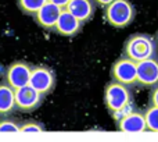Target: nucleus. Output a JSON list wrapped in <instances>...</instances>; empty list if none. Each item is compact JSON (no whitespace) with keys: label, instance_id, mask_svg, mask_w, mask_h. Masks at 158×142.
<instances>
[{"label":"nucleus","instance_id":"f257e3e1","mask_svg":"<svg viewBox=\"0 0 158 142\" xmlns=\"http://www.w3.org/2000/svg\"><path fill=\"white\" fill-rule=\"evenodd\" d=\"M103 102L114 121L119 120L122 116L132 112L136 107L132 87L119 84L117 81H110L104 87Z\"/></svg>","mask_w":158,"mask_h":142},{"label":"nucleus","instance_id":"f03ea898","mask_svg":"<svg viewBox=\"0 0 158 142\" xmlns=\"http://www.w3.org/2000/svg\"><path fill=\"white\" fill-rule=\"evenodd\" d=\"M122 56L139 63L146 59L158 57V45L154 36L144 32L132 33L122 46Z\"/></svg>","mask_w":158,"mask_h":142},{"label":"nucleus","instance_id":"7ed1b4c3","mask_svg":"<svg viewBox=\"0 0 158 142\" xmlns=\"http://www.w3.org/2000/svg\"><path fill=\"white\" fill-rule=\"evenodd\" d=\"M104 10V18L112 28L122 29L135 21L137 10L131 0H115Z\"/></svg>","mask_w":158,"mask_h":142},{"label":"nucleus","instance_id":"20e7f679","mask_svg":"<svg viewBox=\"0 0 158 142\" xmlns=\"http://www.w3.org/2000/svg\"><path fill=\"white\" fill-rule=\"evenodd\" d=\"M110 77H111V81H117L119 84L129 85V87H136L137 63L129 57L121 56L112 63Z\"/></svg>","mask_w":158,"mask_h":142},{"label":"nucleus","instance_id":"39448f33","mask_svg":"<svg viewBox=\"0 0 158 142\" xmlns=\"http://www.w3.org/2000/svg\"><path fill=\"white\" fill-rule=\"evenodd\" d=\"M57 84L56 73L47 66H33L31 71L29 85L43 96L52 93Z\"/></svg>","mask_w":158,"mask_h":142},{"label":"nucleus","instance_id":"423d86ee","mask_svg":"<svg viewBox=\"0 0 158 142\" xmlns=\"http://www.w3.org/2000/svg\"><path fill=\"white\" fill-rule=\"evenodd\" d=\"M44 98L42 93L33 89L29 84L15 89V110L22 113H32L42 106Z\"/></svg>","mask_w":158,"mask_h":142},{"label":"nucleus","instance_id":"0eeeda50","mask_svg":"<svg viewBox=\"0 0 158 142\" xmlns=\"http://www.w3.org/2000/svg\"><path fill=\"white\" fill-rule=\"evenodd\" d=\"M32 64L27 61H14L13 64L7 67L4 73V81L14 89H18L21 87L29 84L31 71H32Z\"/></svg>","mask_w":158,"mask_h":142},{"label":"nucleus","instance_id":"6e6552de","mask_svg":"<svg viewBox=\"0 0 158 142\" xmlns=\"http://www.w3.org/2000/svg\"><path fill=\"white\" fill-rule=\"evenodd\" d=\"M158 85V57L146 59L137 63L136 87L153 88Z\"/></svg>","mask_w":158,"mask_h":142},{"label":"nucleus","instance_id":"1a4fd4ad","mask_svg":"<svg viewBox=\"0 0 158 142\" xmlns=\"http://www.w3.org/2000/svg\"><path fill=\"white\" fill-rule=\"evenodd\" d=\"M115 127L121 132H144L147 131L143 110L135 107L132 112L126 113L125 116L115 121Z\"/></svg>","mask_w":158,"mask_h":142},{"label":"nucleus","instance_id":"9d476101","mask_svg":"<svg viewBox=\"0 0 158 142\" xmlns=\"http://www.w3.org/2000/svg\"><path fill=\"white\" fill-rule=\"evenodd\" d=\"M61 11H63L61 7H58V6L53 4V3H50V2H46L43 4V7L33 16V20H35L36 24L40 28H43L44 31L53 32Z\"/></svg>","mask_w":158,"mask_h":142},{"label":"nucleus","instance_id":"9b49d317","mask_svg":"<svg viewBox=\"0 0 158 142\" xmlns=\"http://www.w3.org/2000/svg\"><path fill=\"white\" fill-rule=\"evenodd\" d=\"M82 29H83V22H81L77 17L72 16L65 8H63L53 32L58 33L61 36H68L69 38V36H75L78 33H81Z\"/></svg>","mask_w":158,"mask_h":142},{"label":"nucleus","instance_id":"f8f14e48","mask_svg":"<svg viewBox=\"0 0 158 142\" xmlns=\"http://www.w3.org/2000/svg\"><path fill=\"white\" fill-rule=\"evenodd\" d=\"M65 10L77 17L81 22L86 24L93 20L97 10V4L94 0H69Z\"/></svg>","mask_w":158,"mask_h":142},{"label":"nucleus","instance_id":"ddd939ff","mask_svg":"<svg viewBox=\"0 0 158 142\" xmlns=\"http://www.w3.org/2000/svg\"><path fill=\"white\" fill-rule=\"evenodd\" d=\"M15 110V89L6 81L0 82V117H7Z\"/></svg>","mask_w":158,"mask_h":142},{"label":"nucleus","instance_id":"4468645a","mask_svg":"<svg viewBox=\"0 0 158 142\" xmlns=\"http://www.w3.org/2000/svg\"><path fill=\"white\" fill-rule=\"evenodd\" d=\"M47 0H17L18 8L27 16L33 17L46 3Z\"/></svg>","mask_w":158,"mask_h":142},{"label":"nucleus","instance_id":"2eb2a0df","mask_svg":"<svg viewBox=\"0 0 158 142\" xmlns=\"http://www.w3.org/2000/svg\"><path fill=\"white\" fill-rule=\"evenodd\" d=\"M143 113H144V120H146V126H147V131L158 132V107L148 104V106L143 110Z\"/></svg>","mask_w":158,"mask_h":142},{"label":"nucleus","instance_id":"dca6fc26","mask_svg":"<svg viewBox=\"0 0 158 142\" xmlns=\"http://www.w3.org/2000/svg\"><path fill=\"white\" fill-rule=\"evenodd\" d=\"M19 131L24 132H39V131H44V126L36 121H28V123L19 124Z\"/></svg>","mask_w":158,"mask_h":142},{"label":"nucleus","instance_id":"f3484780","mask_svg":"<svg viewBox=\"0 0 158 142\" xmlns=\"http://www.w3.org/2000/svg\"><path fill=\"white\" fill-rule=\"evenodd\" d=\"M19 131V124L14 120H0V132H17Z\"/></svg>","mask_w":158,"mask_h":142},{"label":"nucleus","instance_id":"a211bd4d","mask_svg":"<svg viewBox=\"0 0 158 142\" xmlns=\"http://www.w3.org/2000/svg\"><path fill=\"white\" fill-rule=\"evenodd\" d=\"M148 104L158 107V85L153 87L148 93Z\"/></svg>","mask_w":158,"mask_h":142},{"label":"nucleus","instance_id":"6ab92c4d","mask_svg":"<svg viewBox=\"0 0 158 142\" xmlns=\"http://www.w3.org/2000/svg\"><path fill=\"white\" fill-rule=\"evenodd\" d=\"M47 2L53 3V4L58 6V7H61V8H65L67 4L69 3V0H47Z\"/></svg>","mask_w":158,"mask_h":142},{"label":"nucleus","instance_id":"aec40b11","mask_svg":"<svg viewBox=\"0 0 158 142\" xmlns=\"http://www.w3.org/2000/svg\"><path fill=\"white\" fill-rule=\"evenodd\" d=\"M112 2L115 0H94V3L97 4V7H101V8H106L108 4H111Z\"/></svg>","mask_w":158,"mask_h":142},{"label":"nucleus","instance_id":"412c9836","mask_svg":"<svg viewBox=\"0 0 158 142\" xmlns=\"http://www.w3.org/2000/svg\"><path fill=\"white\" fill-rule=\"evenodd\" d=\"M154 38H156V41H157V45H158V31L156 32V36H154Z\"/></svg>","mask_w":158,"mask_h":142}]
</instances>
